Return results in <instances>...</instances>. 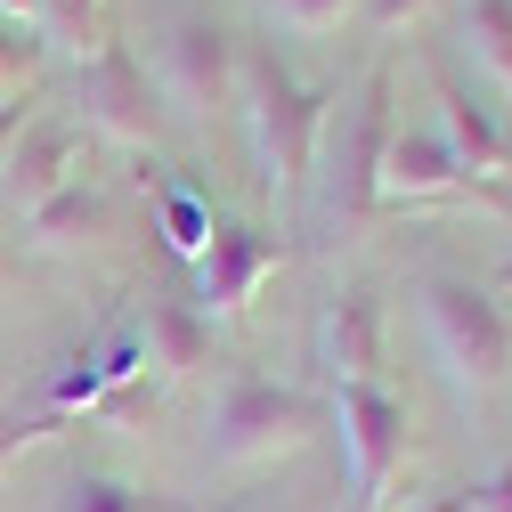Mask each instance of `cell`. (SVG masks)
I'll use <instances>...</instances> for the list:
<instances>
[{
	"mask_svg": "<svg viewBox=\"0 0 512 512\" xmlns=\"http://www.w3.org/2000/svg\"><path fill=\"white\" fill-rule=\"evenodd\" d=\"M82 179V131L74 122H25V139L0 155V196H9L17 212L49 204L57 187Z\"/></svg>",
	"mask_w": 512,
	"mask_h": 512,
	"instance_id": "8fae6325",
	"label": "cell"
},
{
	"mask_svg": "<svg viewBox=\"0 0 512 512\" xmlns=\"http://www.w3.org/2000/svg\"><path fill=\"white\" fill-rule=\"evenodd\" d=\"M423 512H480V504H472V488H447V496H431Z\"/></svg>",
	"mask_w": 512,
	"mask_h": 512,
	"instance_id": "484cf974",
	"label": "cell"
},
{
	"mask_svg": "<svg viewBox=\"0 0 512 512\" xmlns=\"http://www.w3.org/2000/svg\"><path fill=\"white\" fill-rule=\"evenodd\" d=\"M33 74H41V33L0 25V90H33Z\"/></svg>",
	"mask_w": 512,
	"mask_h": 512,
	"instance_id": "ffe728a7",
	"label": "cell"
},
{
	"mask_svg": "<svg viewBox=\"0 0 512 512\" xmlns=\"http://www.w3.org/2000/svg\"><path fill=\"white\" fill-rule=\"evenodd\" d=\"M49 25L66 33V41L82 49V57H90V49L106 41V25H98V0H49Z\"/></svg>",
	"mask_w": 512,
	"mask_h": 512,
	"instance_id": "44dd1931",
	"label": "cell"
},
{
	"mask_svg": "<svg viewBox=\"0 0 512 512\" xmlns=\"http://www.w3.org/2000/svg\"><path fill=\"white\" fill-rule=\"evenodd\" d=\"M326 431V407L293 382H269L252 366H228L220 391H212V423H204V447L220 472H252V464H277L293 447H309Z\"/></svg>",
	"mask_w": 512,
	"mask_h": 512,
	"instance_id": "7a4b0ae2",
	"label": "cell"
},
{
	"mask_svg": "<svg viewBox=\"0 0 512 512\" xmlns=\"http://www.w3.org/2000/svg\"><path fill=\"white\" fill-rule=\"evenodd\" d=\"M391 82H366V98L342 122V155H334V220H374L382 212V147H391Z\"/></svg>",
	"mask_w": 512,
	"mask_h": 512,
	"instance_id": "ba28073f",
	"label": "cell"
},
{
	"mask_svg": "<svg viewBox=\"0 0 512 512\" xmlns=\"http://www.w3.org/2000/svg\"><path fill=\"white\" fill-rule=\"evenodd\" d=\"M285 269V244L269 228H252V220H220L212 244H204V261H196V309L212 317H244L252 301H261V285Z\"/></svg>",
	"mask_w": 512,
	"mask_h": 512,
	"instance_id": "52a82bcc",
	"label": "cell"
},
{
	"mask_svg": "<svg viewBox=\"0 0 512 512\" xmlns=\"http://www.w3.org/2000/svg\"><path fill=\"white\" fill-rule=\"evenodd\" d=\"M106 220H114L106 187L74 179V187H57L49 204H33V212H25V244H33V252H82V244H98V236H106Z\"/></svg>",
	"mask_w": 512,
	"mask_h": 512,
	"instance_id": "5bb4252c",
	"label": "cell"
},
{
	"mask_svg": "<svg viewBox=\"0 0 512 512\" xmlns=\"http://www.w3.org/2000/svg\"><path fill=\"white\" fill-rule=\"evenodd\" d=\"M464 41L480 57V74L512 90V0H464Z\"/></svg>",
	"mask_w": 512,
	"mask_h": 512,
	"instance_id": "e0dca14e",
	"label": "cell"
},
{
	"mask_svg": "<svg viewBox=\"0 0 512 512\" xmlns=\"http://www.w3.org/2000/svg\"><path fill=\"white\" fill-rule=\"evenodd\" d=\"M57 431H66V423H57V415H33V407H9V415H0V472H9V464L25 456V447H41V439H57Z\"/></svg>",
	"mask_w": 512,
	"mask_h": 512,
	"instance_id": "ac0fdd59",
	"label": "cell"
},
{
	"mask_svg": "<svg viewBox=\"0 0 512 512\" xmlns=\"http://www.w3.org/2000/svg\"><path fill=\"white\" fill-rule=\"evenodd\" d=\"M139 342H147V374L155 382H179V374H196L212 358V317L196 301H147Z\"/></svg>",
	"mask_w": 512,
	"mask_h": 512,
	"instance_id": "4fadbf2b",
	"label": "cell"
},
{
	"mask_svg": "<svg viewBox=\"0 0 512 512\" xmlns=\"http://www.w3.org/2000/svg\"><path fill=\"white\" fill-rule=\"evenodd\" d=\"M74 98H82V122L98 139H122V147H163V90L147 82V66L114 33L74 66Z\"/></svg>",
	"mask_w": 512,
	"mask_h": 512,
	"instance_id": "8992f818",
	"label": "cell"
},
{
	"mask_svg": "<svg viewBox=\"0 0 512 512\" xmlns=\"http://www.w3.org/2000/svg\"><path fill=\"white\" fill-rule=\"evenodd\" d=\"M0 25H17V33H41V25H49V0H0Z\"/></svg>",
	"mask_w": 512,
	"mask_h": 512,
	"instance_id": "cb8c5ba5",
	"label": "cell"
},
{
	"mask_svg": "<svg viewBox=\"0 0 512 512\" xmlns=\"http://www.w3.org/2000/svg\"><path fill=\"white\" fill-rule=\"evenodd\" d=\"M334 431H342L358 512H374L391 496V480L407 472V399L391 382H334Z\"/></svg>",
	"mask_w": 512,
	"mask_h": 512,
	"instance_id": "277c9868",
	"label": "cell"
},
{
	"mask_svg": "<svg viewBox=\"0 0 512 512\" xmlns=\"http://www.w3.org/2000/svg\"><path fill=\"white\" fill-rule=\"evenodd\" d=\"M439 9V0H358V25L366 33H407V25H423Z\"/></svg>",
	"mask_w": 512,
	"mask_h": 512,
	"instance_id": "7402d4cb",
	"label": "cell"
},
{
	"mask_svg": "<svg viewBox=\"0 0 512 512\" xmlns=\"http://www.w3.org/2000/svg\"><path fill=\"white\" fill-rule=\"evenodd\" d=\"M472 504H480V512H512V464H504L496 480H480V488H472Z\"/></svg>",
	"mask_w": 512,
	"mask_h": 512,
	"instance_id": "d4e9b609",
	"label": "cell"
},
{
	"mask_svg": "<svg viewBox=\"0 0 512 512\" xmlns=\"http://www.w3.org/2000/svg\"><path fill=\"white\" fill-rule=\"evenodd\" d=\"M431 131L447 139V155H456V171L472 179V196H496L512 204V139L496 131V114L456 82V74H439V122Z\"/></svg>",
	"mask_w": 512,
	"mask_h": 512,
	"instance_id": "9c48e42d",
	"label": "cell"
},
{
	"mask_svg": "<svg viewBox=\"0 0 512 512\" xmlns=\"http://www.w3.org/2000/svg\"><path fill=\"white\" fill-rule=\"evenodd\" d=\"M269 17H285L293 33H334L342 17H358V0H261Z\"/></svg>",
	"mask_w": 512,
	"mask_h": 512,
	"instance_id": "d6986e66",
	"label": "cell"
},
{
	"mask_svg": "<svg viewBox=\"0 0 512 512\" xmlns=\"http://www.w3.org/2000/svg\"><path fill=\"white\" fill-rule=\"evenodd\" d=\"M317 358L334 382H382V293L374 285H342L317 317Z\"/></svg>",
	"mask_w": 512,
	"mask_h": 512,
	"instance_id": "7c38bea8",
	"label": "cell"
},
{
	"mask_svg": "<svg viewBox=\"0 0 512 512\" xmlns=\"http://www.w3.org/2000/svg\"><path fill=\"white\" fill-rule=\"evenodd\" d=\"M236 74H244V41L220 17H171L163 66H155L163 106H179L187 122H212L220 106H236Z\"/></svg>",
	"mask_w": 512,
	"mask_h": 512,
	"instance_id": "5b68a950",
	"label": "cell"
},
{
	"mask_svg": "<svg viewBox=\"0 0 512 512\" xmlns=\"http://www.w3.org/2000/svg\"><path fill=\"white\" fill-rule=\"evenodd\" d=\"M0 269H9V236H0Z\"/></svg>",
	"mask_w": 512,
	"mask_h": 512,
	"instance_id": "4316f807",
	"label": "cell"
},
{
	"mask_svg": "<svg viewBox=\"0 0 512 512\" xmlns=\"http://www.w3.org/2000/svg\"><path fill=\"white\" fill-rule=\"evenodd\" d=\"M25 122H33V90H0V155L25 139Z\"/></svg>",
	"mask_w": 512,
	"mask_h": 512,
	"instance_id": "603a6c76",
	"label": "cell"
},
{
	"mask_svg": "<svg viewBox=\"0 0 512 512\" xmlns=\"http://www.w3.org/2000/svg\"><path fill=\"white\" fill-rule=\"evenodd\" d=\"M447 196H472V179L456 171L447 139L431 122H399L391 147H382V212H415V204H447Z\"/></svg>",
	"mask_w": 512,
	"mask_h": 512,
	"instance_id": "30bf717a",
	"label": "cell"
},
{
	"mask_svg": "<svg viewBox=\"0 0 512 512\" xmlns=\"http://www.w3.org/2000/svg\"><path fill=\"white\" fill-rule=\"evenodd\" d=\"M423 334L456 399H496L512 374V317L472 277H423Z\"/></svg>",
	"mask_w": 512,
	"mask_h": 512,
	"instance_id": "3957f363",
	"label": "cell"
},
{
	"mask_svg": "<svg viewBox=\"0 0 512 512\" xmlns=\"http://www.w3.org/2000/svg\"><path fill=\"white\" fill-rule=\"evenodd\" d=\"M236 114H244V139H252V171H261V196L293 204L309 171H317V147H326V114H334V90H317L293 74V57L277 49H244V74H236Z\"/></svg>",
	"mask_w": 512,
	"mask_h": 512,
	"instance_id": "6da1fadb",
	"label": "cell"
},
{
	"mask_svg": "<svg viewBox=\"0 0 512 512\" xmlns=\"http://www.w3.org/2000/svg\"><path fill=\"white\" fill-rule=\"evenodd\" d=\"M155 220H163V244L179 252V261H204V244L220 228V212H212V196L196 179H163L155 187Z\"/></svg>",
	"mask_w": 512,
	"mask_h": 512,
	"instance_id": "2e32d148",
	"label": "cell"
},
{
	"mask_svg": "<svg viewBox=\"0 0 512 512\" xmlns=\"http://www.w3.org/2000/svg\"><path fill=\"white\" fill-rule=\"evenodd\" d=\"M57 512H196V504H187V496H163V488H147V480H122V472L82 464V472L66 480V496H57Z\"/></svg>",
	"mask_w": 512,
	"mask_h": 512,
	"instance_id": "9a60e30c",
	"label": "cell"
}]
</instances>
